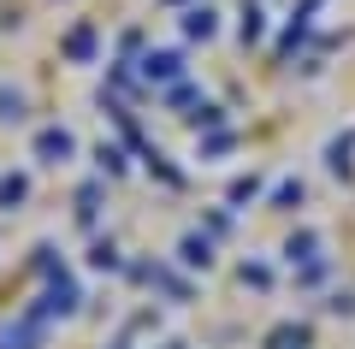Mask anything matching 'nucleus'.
<instances>
[{"mask_svg": "<svg viewBox=\"0 0 355 349\" xmlns=\"http://www.w3.org/2000/svg\"><path fill=\"white\" fill-rule=\"evenodd\" d=\"M0 349H42V320L30 314L18 325H0Z\"/></svg>", "mask_w": 355, "mask_h": 349, "instance_id": "20e7f679", "label": "nucleus"}, {"mask_svg": "<svg viewBox=\"0 0 355 349\" xmlns=\"http://www.w3.org/2000/svg\"><path fill=\"white\" fill-rule=\"evenodd\" d=\"M261 6H254V0H243V42H261Z\"/></svg>", "mask_w": 355, "mask_h": 349, "instance_id": "f8f14e48", "label": "nucleus"}, {"mask_svg": "<svg viewBox=\"0 0 355 349\" xmlns=\"http://www.w3.org/2000/svg\"><path fill=\"white\" fill-rule=\"evenodd\" d=\"M89 53H95V30H89V24H77L71 36H65V60H77V65H83Z\"/></svg>", "mask_w": 355, "mask_h": 349, "instance_id": "0eeeda50", "label": "nucleus"}, {"mask_svg": "<svg viewBox=\"0 0 355 349\" xmlns=\"http://www.w3.org/2000/svg\"><path fill=\"white\" fill-rule=\"evenodd\" d=\"M24 196H30V178L24 172H6V178H0V207H18Z\"/></svg>", "mask_w": 355, "mask_h": 349, "instance_id": "1a4fd4ad", "label": "nucleus"}, {"mask_svg": "<svg viewBox=\"0 0 355 349\" xmlns=\"http://www.w3.org/2000/svg\"><path fill=\"white\" fill-rule=\"evenodd\" d=\"M184 77V53L160 48V53H142V83H178Z\"/></svg>", "mask_w": 355, "mask_h": 349, "instance_id": "f03ea898", "label": "nucleus"}, {"mask_svg": "<svg viewBox=\"0 0 355 349\" xmlns=\"http://www.w3.org/2000/svg\"><path fill=\"white\" fill-rule=\"evenodd\" d=\"M266 278H272V273H266V266H243V284H254V290H266Z\"/></svg>", "mask_w": 355, "mask_h": 349, "instance_id": "2eb2a0df", "label": "nucleus"}, {"mask_svg": "<svg viewBox=\"0 0 355 349\" xmlns=\"http://www.w3.org/2000/svg\"><path fill=\"white\" fill-rule=\"evenodd\" d=\"M77 154V137L65 125H48V130H36V160L42 166H65Z\"/></svg>", "mask_w": 355, "mask_h": 349, "instance_id": "f257e3e1", "label": "nucleus"}, {"mask_svg": "<svg viewBox=\"0 0 355 349\" xmlns=\"http://www.w3.org/2000/svg\"><path fill=\"white\" fill-rule=\"evenodd\" d=\"M77 302H83V296H77V284H71V278H53V284H48V296H42V308H36V320H53V314H77Z\"/></svg>", "mask_w": 355, "mask_h": 349, "instance_id": "7ed1b4c3", "label": "nucleus"}, {"mask_svg": "<svg viewBox=\"0 0 355 349\" xmlns=\"http://www.w3.org/2000/svg\"><path fill=\"white\" fill-rule=\"evenodd\" d=\"M326 154H331V172H343V178L355 172V137H338Z\"/></svg>", "mask_w": 355, "mask_h": 349, "instance_id": "9d476101", "label": "nucleus"}, {"mask_svg": "<svg viewBox=\"0 0 355 349\" xmlns=\"http://www.w3.org/2000/svg\"><path fill=\"white\" fill-rule=\"evenodd\" d=\"M266 349H308V325H279V332H266Z\"/></svg>", "mask_w": 355, "mask_h": 349, "instance_id": "6e6552de", "label": "nucleus"}, {"mask_svg": "<svg viewBox=\"0 0 355 349\" xmlns=\"http://www.w3.org/2000/svg\"><path fill=\"white\" fill-rule=\"evenodd\" d=\"M178 261H184V266H202V273H207V266H214V243H207V237H196V231H190V237L178 243Z\"/></svg>", "mask_w": 355, "mask_h": 349, "instance_id": "39448f33", "label": "nucleus"}, {"mask_svg": "<svg viewBox=\"0 0 355 349\" xmlns=\"http://www.w3.org/2000/svg\"><path fill=\"white\" fill-rule=\"evenodd\" d=\"M89 261H95V266H113L119 255H113V243H95V249H89Z\"/></svg>", "mask_w": 355, "mask_h": 349, "instance_id": "4468645a", "label": "nucleus"}, {"mask_svg": "<svg viewBox=\"0 0 355 349\" xmlns=\"http://www.w3.org/2000/svg\"><path fill=\"white\" fill-rule=\"evenodd\" d=\"M166 349H184V343H166Z\"/></svg>", "mask_w": 355, "mask_h": 349, "instance_id": "a211bd4d", "label": "nucleus"}, {"mask_svg": "<svg viewBox=\"0 0 355 349\" xmlns=\"http://www.w3.org/2000/svg\"><path fill=\"white\" fill-rule=\"evenodd\" d=\"M272 201H279V207H296V201H302V184H296V178H291V184H279V196H272Z\"/></svg>", "mask_w": 355, "mask_h": 349, "instance_id": "ddd939ff", "label": "nucleus"}, {"mask_svg": "<svg viewBox=\"0 0 355 349\" xmlns=\"http://www.w3.org/2000/svg\"><path fill=\"white\" fill-rule=\"evenodd\" d=\"M314 249H320V237H314V231H296V237L284 243V255H291V261H314Z\"/></svg>", "mask_w": 355, "mask_h": 349, "instance_id": "9b49d317", "label": "nucleus"}, {"mask_svg": "<svg viewBox=\"0 0 355 349\" xmlns=\"http://www.w3.org/2000/svg\"><path fill=\"white\" fill-rule=\"evenodd\" d=\"M254 189H261V184H254V178H237V184H231V201H249Z\"/></svg>", "mask_w": 355, "mask_h": 349, "instance_id": "dca6fc26", "label": "nucleus"}, {"mask_svg": "<svg viewBox=\"0 0 355 349\" xmlns=\"http://www.w3.org/2000/svg\"><path fill=\"white\" fill-rule=\"evenodd\" d=\"M18 112H24V101H18V95H0V119H18Z\"/></svg>", "mask_w": 355, "mask_h": 349, "instance_id": "f3484780", "label": "nucleus"}, {"mask_svg": "<svg viewBox=\"0 0 355 349\" xmlns=\"http://www.w3.org/2000/svg\"><path fill=\"white\" fill-rule=\"evenodd\" d=\"M214 18H219L214 6H196V12H184V36H196V42H207V36H214V30H219Z\"/></svg>", "mask_w": 355, "mask_h": 349, "instance_id": "423d86ee", "label": "nucleus"}]
</instances>
